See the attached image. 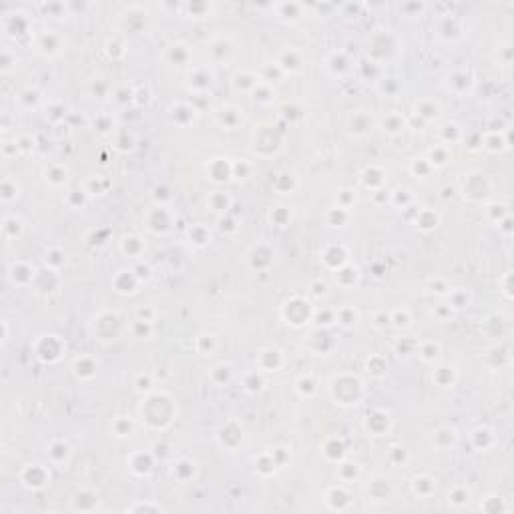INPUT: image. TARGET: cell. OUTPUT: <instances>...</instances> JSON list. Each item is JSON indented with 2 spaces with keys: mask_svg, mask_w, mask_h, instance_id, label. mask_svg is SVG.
I'll return each mask as SVG.
<instances>
[{
  "mask_svg": "<svg viewBox=\"0 0 514 514\" xmlns=\"http://www.w3.org/2000/svg\"><path fill=\"white\" fill-rule=\"evenodd\" d=\"M48 456H50L55 462L65 460V458L69 456V444H65V442H55V444L50 446V450H48Z\"/></svg>",
  "mask_w": 514,
  "mask_h": 514,
  "instance_id": "4",
  "label": "cell"
},
{
  "mask_svg": "<svg viewBox=\"0 0 514 514\" xmlns=\"http://www.w3.org/2000/svg\"><path fill=\"white\" fill-rule=\"evenodd\" d=\"M384 131L390 133V135H398L404 131V119L398 117V115H388L386 121H384Z\"/></svg>",
  "mask_w": 514,
  "mask_h": 514,
  "instance_id": "3",
  "label": "cell"
},
{
  "mask_svg": "<svg viewBox=\"0 0 514 514\" xmlns=\"http://www.w3.org/2000/svg\"><path fill=\"white\" fill-rule=\"evenodd\" d=\"M50 480V474L42 468V464H29L22 472V482L26 488H33V490H38L42 488L46 482Z\"/></svg>",
  "mask_w": 514,
  "mask_h": 514,
  "instance_id": "1",
  "label": "cell"
},
{
  "mask_svg": "<svg viewBox=\"0 0 514 514\" xmlns=\"http://www.w3.org/2000/svg\"><path fill=\"white\" fill-rule=\"evenodd\" d=\"M46 179H48L50 183L59 185V183H63V181L67 179V171H59V173H57V167H50V169H46Z\"/></svg>",
  "mask_w": 514,
  "mask_h": 514,
  "instance_id": "6",
  "label": "cell"
},
{
  "mask_svg": "<svg viewBox=\"0 0 514 514\" xmlns=\"http://www.w3.org/2000/svg\"><path fill=\"white\" fill-rule=\"evenodd\" d=\"M300 65H302V61H300V55L295 52V50H287V52H283V57H281V61H279V65L277 67H281L283 70H297L300 69Z\"/></svg>",
  "mask_w": 514,
  "mask_h": 514,
  "instance_id": "2",
  "label": "cell"
},
{
  "mask_svg": "<svg viewBox=\"0 0 514 514\" xmlns=\"http://www.w3.org/2000/svg\"><path fill=\"white\" fill-rule=\"evenodd\" d=\"M115 432H117V436H129L133 432V424L129 420H125V418H119L115 422Z\"/></svg>",
  "mask_w": 514,
  "mask_h": 514,
  "instance_id": "5",
  "label": "cell"
}]
</instances>
